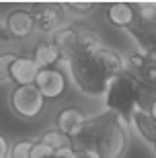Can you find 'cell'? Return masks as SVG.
<instances>
[{
	"label": "cell",
	"mask_w": 156,
	"mask_h": 158,
	"mask_svg": "<svg viewBox=\"0 0 156 158\" xmlns=\"http://www.w3.org/2000/svg\"><path fill=\"white\" fill-rule=\"evenodd\" d=\"M72 82L86 97L101 99L105 97L111 80L125 70V58L109 45H101L93 52L78 53L66 62Z\"/></svg>",
	"instance_id": "1"
},
{
	"label": "cell",
	"mask_w": 156,
	"mask_h": 158,
	"mask_svg": "<svg viewBox=\"0 0 156 158\" xmlns=\"http://www.w3.org/2000/svg\"><path fill=\"white\" fill-rule=\"evenodd\" d=\"M93 138L95 158H123L129 148V123L123 121L117 113H99L86 121Z\"/></svg>",
	"instance_id": "2"
},
{
	"label": "cell",
	"mask_w": 156,
	"mask_h": 158,
	"mask_svg": "<svg viewBox=\"0 0 156 158\" xmlns=\"http://www.w3.org/2000/svg\"><path fill=\"white\" fill-rule=\"evenodd\" d=\"M152 90L146 88L129 70H123L111 80L107 93H105V109L117 113L123 121L129 123L132 115L138 109H144L148 99L152 97Z\"/></svg>",
	"instance_id": "3"
},
{
	"label": "cell",
	"mask_w": 156,
	"mask_h": 158,
	"mask_svg": "<svg viewBox=\"0 0 156 158\" xmlns=\"http://www.w3.org/2000/svg\"><path fill=\"white\" fill-rule=\"evenodd\" d=\"M49 39L53 41V45L58 47L62 62H70V60L84 52H93L103 45V37L97 29H93L86 21H74L70 25H64L58 33H53Z\"/></svg>",
	"instance_id": "4"
},
{
	"label": "cell",
	"mask_w": 156,
	"mask_h": 158,
	"mask_svg": "<svg viewBox=\"0 0 156 158\" xmlns=\"http://www.w3.org/2000/svg\"><path fill=\"white\" fill-rule=\"evenodd\" d=\"M8 105H11V111L19 119L33 121L45 109V97L39 93V88L35 86V84L15 86L11 90V97H8Z\"/></svg>",
	"instance_id": "5"
},
{
	"label": "cell",
	"mask_w": 156,
	"mask_h": 158,
	"mask_svg": "<svg viewBox=\"0 0 156 158\" xmlns=\"http://www.w3.org/2000/svg\"><path fill=\"white\" fill-rule=\"evenodd\" d=\"M29 10H31V15H33L35 29L39 31V33H43V35L52 37L53 33H58V31L64 27L66 10H64L62 4L43 2V4H33Z\"/></svg>",
	"instance_id": "6"
},
{
	"label": "cell",
	"mask_w": 156,
	"mask_h": 158,
	"mask_svg": "<svg viewBox=\"0 0 156 158\" xmlns=\"http://www.w3.org/2000/svg\"><path fill=\"white\" fill-rule=\"evenodd\" d=\"M2 29L6 37L11 41H25L33 35L35 31V21L29 8H12L6 12L4 21H2Z\"/></svg>",
	"instance_id": "7"
},
{
	"label": "cell",
	"mask_w": 156,
	"mask_h": 158,
	"mask_svg": "<svg viewBox=\"0 0 156 158\" xmlns=\"http://www.w3.org/2000/svg\"><path fill=\"white\" fill-rule=\"evenodd\" d=\"M125 70H129L146 88L156 93V58L148 53L138 52L129 53L125 58Z\"/></svg>",
	"instance_id": "8"
},
{
	"label": "cell",
	"mask_w": 156,
	"mask_h": 158,
	"mask_svg": "<svg viewBox=\"0 0 156 158\" xmlns=\"http://www.w3.org/2000/svg\"><path fill=\"white\" fill-rule=\"evenodd\" d=\"M35 86L45 97V101H58L68 90V78H66V74L62 72L60 66L58 68H47V70H39Z\"/></svg>",
	"instance_id": "9"
},
{
	"label": "cell",
	"mask_w": 156,
	"mask_h": 158,
	"mask_svg": "<svg viewBox=\"0 0 156 158\" xmlns=\"http://www.w3.org/2000/svg\"><path fill=\"white\" fill-rule=\"evenodd\" d=\"M37 74H39V66L33 60L31 52L27 53H19L15 62L11 66V82L15 86H29L35 84L37 80Z\"/></svg>",
	"instance_id": "10"
},
{
	"label": "cell",
	"mask_w": 156,
	"mask_h": 158,
	"mask_svg": "<svg viewBox=\"0 0 156 158\" xmlns=\"http://www.w3.org/2000/svg\"><path fill=\"white\" fill-rule=\"evenodd\" d=\"M86 115L82 109H78L76 105H68V107H62L58 113H56V117H53V127H58L60 131H64L66 135L70 138H74L82 127H84V123H86Z\"/></svg>",
	"instance_id": "11"
},
{
	"label": "cell",
	"mask_w": 156,
	"mask_h": 158,
	"mask_svg": "<svg viewBox=\"0 0 156 158\" xmlns=\"http://www.w3.org/2000/svg\"><path fill=\"white\" fill-rule=\"evenodd\" d=\"M105 19L111 27L129 31L138 21V15H136V6L129 2H113L105 8Z\"/></svg>",
	"instance_id": "12"
},
{
	"label": "cell",
	"mask_w": 156,
	"mask_h": 158,
	"mask_svg": "<svg viewBox=\"0 0 156 158\" xmlns=\"http://www.w3.org/2000/svg\"><path fill=\"white\" fill-rule=\"evenodd\" d=\"M31 56L37 62L39 70H47V68H58L62 64V56H60L58 47L53 45L52 39H41L35 43V47L31 49Z\"/></svg>",
	"instance_id": "13"
},
{
	"label": "cell",
	"mask_w": 156,
	"mask_h": 158,
	"mask_svg": "<svg viewBox=\"0 0 156 158\" xmlns=\"http://www.w3.org/2000/svg\"><path fill=\"white\" fill-rule=\"evenodd\" d=\"M129 125L133 127V131H136L142 140L150 144L154 154H156V123L146 115V111L138 109V111L132 115V119H129Z\"/></svg>",
	"instance_id": "14"
},
{
	"label": "cell",
	"mask_w": 156,
	"mask_h": 158,
	"mask_svg": "<svg viewBox=\"0 0 156 158\" xmlns=\"http://www.w3.org/2000/svg\"><path fill=\"white\" fill-rule=\"evenodd\" d=\"M37 140H39L41 144H45L47 148H52L53 152H60L64 148H72V138L66 135L64 131H60L58 127H49V129H45V131H41V134L37 135Z\"/></svg>",
	"instance_id": "15"
},
{
	"label": "cell",
	"mask_w": 156,
	"mask_h": 158,
	"mask_svg": "<svg viewBox=\"0 0 156 158\" xmlns=\"http://www.w3.org/2000/svg\"><path fill=\"white\" fill-rule=\"evenodd\" d=\"M33 138H21L11 144V158H33Z\"/></svg>",
	"instance_id": "16"
},
{
	"label": "cell",
	"mask_w": 156,
	"mask_h": 158,
	"mask_svg": "<svg viewBox=\"0 0 156 158\" xmlns=\"http://www.w3.org/2000/svg\"><path fill=\"white\" fill-rule=\"evenodd\" d=\"M19 53L17 52H2L0 53V84L11 80V66Z\"/></svg>",
	"instance_id": "17"
},
{
	"label": "cell",
	"mask_w": 156,
	"mask_h": 158,
	"mask_svg": "<svg viewBox=\"0 0 156 158\" xmlns=\"http://www.w3.org/2000/svg\"><path fill=\"white\" fill-rule=\"evenodd\" d=\"M66 6L76 15H88L97 8V4H93V2H72V4H66Z\"/></svg>",
	"instance_id": "18"
},
{
	"label": "cell",
	"mask_w": 156,
	"mask_h": 158,
	"mask_svg": "<svg viewBox=\"0 0 156 158\" xmlns=\"http://www.w3.org/2000/svg\"><path fill=\"white\" fill-rule=\"evenodd\" d=\"M142 111H146V115H148V117L156 123V93L152 94L150 99H148V103H146V107L142 109Z\"/></svg>",
	"instance_id": "19"
},
{
	"label": "cell",
	"mask_w": 156,
	"mask_h": 158,
	"mask_svg": "<svg viewBox=\"0 0 156 158\" xmlns=\"http://www.w3.org/2000/svg\"><path fill=\"white\" fill-rule=\"evenodd\" d=\"M0 158H11V144L2 134H0Z\"/></svg>",
	"instance_id": "20"
},
{
	"label": "cell",
	"mask_w": 156,
	"mask_h": 158,
	"mask_svg": "<svg viewBox=\"0 0 156 158\" xmlns=\"http://www.w3.org/2000/svg\"><path fill=\"white\" fill-rule=\"evenodd\" d=\"M47 158H58V156H56V154H53V156H47Z\"/></svg>",
	"instance_id": "21"
}]
</instances>
